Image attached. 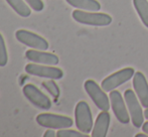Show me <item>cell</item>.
<instances>
[{
  "mask_svg": "<svg viewBox=\"0 0 148 137\" xmlns=\"http://www.w3.org/2000/svg\"><path fill=\"white\" fill-rule=\"evenodd\" d=\"M73 18L79 23L92 26H106L112 22V17L106 13L77 9L73 11Z\"/></svg>",
  "mask_w": 148,
  "mask_h": 137,
  "instance_id": "cell-1",
  "label": "cell"
},
{
  "mask_svg": "<svg viewBox=\"0 0 148 137\" xmlns=\"http://www.w3.org/2000/svg\"><path fill=\"white\" fill-rule=\"evenodd\" d=\"M35 121L41 127L58 130L64 129V128H70L74 124V121L71 117L51 113L38 114L35 118Z\"/></svg>",
  "mask_w": 148,
  "mask_h": 137,
  "instance_id": "cell-2",
  "label": "cell"
},
{
  "mask_svg": "<svg viewBox=\"0 0 148 137\" xmlns=\"http://www.w3.org/2000/svg\"><path fill=\"white\" fill-rule=\"evenodd\" d=\"M75 122L78 130L83 133L89 134L94 127L92 112L88 103L80 101L75 108Z\"/></svg>",
  "mask_w": 148,
  "mask_h": 137,
  "instance_id": "cell-3",
  "label": "cell"
},
{
  "mask_svg": "<svg viewBox=\"0 0 148 137\" xmlns=\"http://www.w3.org/2000/svg\"><path fill=\"white\" fill-rule=\"evenodd\" d=\"M84 88L87 94L92 99L96 106L102 111H109L110 102L105 91L94 80H87L84 84Z\"/></svg>",
  "mask_w": 148,
  "mask_h": 137,
  "instance_id": "cell-4",
  "label": "cell"
},
{
  "mask_svg": "<svg viewBox=\"0 0 148 137\" xmlns=\"http://www.w3.org/2000/svg\"><path fill=\"white\" fill-rule=\"evenodd\" d=\"M25 73L30 76L38 77L45 79H53V80H60L64 77V72L56 66L40 65V64L29 63L24 68Z\"/></svg>",
  "mask_w": 148,
  "mask_h": 137,
  "instance_id": "cell-5",
  "label": "cell"
},
{
  "mask_svg": "<svg viewBox=\"0 0 148 137\" xmlns=\"http://www.w3.org/2000/svg\"><path fill=\"white\" fill-rule=\"evenodd\" d=\"M15 37L20 43L26 45L29 49L38 51H47L49 45L45 38L26 29H18L15 32Z\"/></svg>",
  "mask_w": 148,
  "mask_h": 137,
  "instance_id": "cell-6",
  "label": "cell"
},
{
  "mask_svg": "<svg viewBox=\"0 0 148 137\" xmlns=\"http://www.w3.org/2000/svg\"><path fill=\"white\" fill-rule=\"evenodd\" d=\"M134 74L135 71L133 68H125L123 70L113 73L112 75L104 79L101 83V87L105 92H111L115 90L117 87L128 82L134 76Z\"/></svg>",
  "mask_w": 148,
  "mask_h": 137,
  "instance_id": "cell-7",
  "label": "cell"
},
{
  "mask_svg": "<svg viewBox=\"0 0 148 137\" xmlns=\"http://www.w3.org/2000/svg\"><path fill=\"white\" fill-rule=\"evenodd\" d=\"M23 95L29 102L36 108L41 110H49L51 107V102L49 98L41 92L36 86L32 84H26L22 89Z\"/></svg>",
  "mask_w": 148,
  "mask_h": 137,
  "instance_id": "cell-8",
  "label": "cell"
},
{
  "mask_svg": "<svg viewBox=\"0 0 148 137\" xmlns=\"http://www.w3.org/2000/svg\"><path fill=\"white\" fill-rule=\"evenodd\" d=\"M124 99L130 113L132 124L137 128L142 127L143 121H144V113L141 109V106L135 93L132 90H126L124 93Z\"/></svg>",
  "mask_w": 148,
  "mask_h": 137,
  "instance_id": "cell-9",
  "label": "cell"
},
{
  "mask_svg": "<svg viewBox=\"0 0 148 137\" xmlns=\"http://www.w3.org/2000/svg\"><path fill=\"white\" fill-rule=\"evenodd\" d=\"M110 101H111V108L118 121L122 124H128L130 122V116L128 114V110L121 93L117 90L111 91Z\"/></svg>",
  "mask_w": 148,
  "mask_h": 137,
  "instance_id": "cell-10",
  "label": "cell"
},
{
  "mask_svg": "<svg viewBox=\"0 0 148 137\" xmlns=\"http://www.w3.org/2000/svg\"><path fill=\"white\" fill-rule=\"evenodd\" d=\"M25 58L31 63L40 64V65L57 66L60 63V59L57 55L38 49H29L25 51Z\"/></svg>",
  "mask_w": 148,
  "mask_h": 137,
  "instance_id": "cell-11",
  "label": "cell"
},
{
  "mask_svg": "<svg viewBox=\"0 0 148 137\" xmlns=\"http://www.w3.org/2000/svg\"><path fill=\"white\" fill-rule=\"evenodd\" d=\"M133 87L136 95L144 108H148V83L141 72H136L133 76Z\"/></svg>",
  "mask_w": 148,
  "mask_h": 137,
  "instance_id": "cell-12",
  "label": "cell"
},
{
  "mask_svg": "<svg viewBox=\"0 0 148 137\" xmlns=\"http://www.w3.org/2000/svg\"><path fill=\"white\" fill-rule=\"evenodd\" d=\"M110 114L108 111H102L98 115L94 127L92 129V136L93 137H106L109 130L110 125Z\"/></svg>",
  "mask_w": 148,
  "mask_h": 137,
  "instance_id": "cell-13",
  "label": "cell"
},
{
  "mask_svg": "<svg viewBox=\"0 0 148 137\" xmlns=\"http://www.w3.org/2000/svg\"><path fill=\"white\" fill-rule=\"evenodd\" d=\"M71 6L81 10L87 11H99L101 4L97 0H66Z\"/></svg>",
  "mask_w": 148,
  "mask_h": 137,
  "instance_id": "cell-14",
  "label": "cell"
},
{
  "mask_svg": "<svg viewBox=\"0 0 148 137\" xmlns=\"http://www.w3.org/2000/svg\"><path fill=\"white\" fill-rule=\"evenodd\" d=\"M8 5L21 17H28L31 14V8L29 7L25 0H5Z\"/></svg>",
  "mask_w": 148,
  "mask_h": 137,
  "instance_id": "cell-15",
  "label": "cell"
},
{
  "mask_svg": "<svg viewBox=\"0 0 148 137\" xmlns=\"http://www.w3.org/2000/svg\"><path fill=\"white\" fill-rule=\"evenodd\" d=\"M133 4L141 21L148 28V0H133Z\"/></svg>",
  "mask_w": 148,
  "mask_h": 137,
  "instance_id": "cell-16",
  "label": "cell"
},
{
  "mask_svg": "<svg viewBox=\"0 0 148 137\" xmlns=\"http://www.w3.org/2000/svg\"><path fill=\"white\" fill-rule=\"evenodd\" d=\"M42 87L45 88V90H47V92H49V94L51 96H53L55 99H58L60 97V88L59 86L57 85V83L55 82V80L53 79H49L47 81H43L41 83Z\"/></svg>",
  "mask_w": 148,
  "mask_h": 137,
  "instance_id": "cell-17",
  "label": "cell"
},
{
  "mask_svg": "<svg viewBox=\"0 0 148 137\" xmlns=\"http://www.w3.org/2000/svg\"><path fill=\"white\" fill-rule=\"evenodd\" d=\"M8 63V53L3 35L0 34V67H5Z\"/></svg>",
  "mask_w": 148,
  "mask_h": 137,
  "instance_id": "cell-18",
  "label": "cell"
},
{
  "mask_svg": "<svg viewBox=\"0 0 148 137\" xmlns=\"http://www.w3.org/2000/svg\"><path fill=\"white\" fill-rule=\"evenodd\" d=\"M57 137H89V135L81 132L80 130L76 131V130L69 129V128H64L57 132Z\"/></svg>",
  "mask_w": 148,
  "mask_h": 137,
  "instance_id": "cell-19",
  "label": "cell"
},
{
  "mask_svg": "<svg viewBox=\"0 0 148 137\" xmlns=\"http://www.w3.org/2000/svg\"><path fill=\"white\" fill-rule=\"evenodd\" d=\"M25 2L29 5V7L33 11L40 12L45 8V4H43L42 0H25Z\"/></svg>",
  "mask_w": 148,
  "mask_h": 137,
  "instance_id": "cell-20",
  "label": "cell"
},
{
  "mask_svg": "<svg viewBox=\"0 0 148 137\" xmlns=\"http://www.w3.org/2000/svg\"><path fill=\"white\" fill-rule=\"evenodd\" d=\"M56 136H57V132L55 131V129H51V128H47V130L43 134V137H56Z\"/></svg>",
  "mask_w": 148,
  "mask_h": 137,
  "instance_id": "cell-21",
  "label": "cell"
},
{
  "mask_svg": "<svg viewBox=\"0 0 148 137\" xmlns=\"http://www.w3.org/2000/svg\"><path fill=\"white\" fill-rule=\"evenodd\" d=\"M142 130H143V132H145L146 134H148V122H145V123H143Z\"/></svg>",
  "mask_w": 148,
  "mask_h": 137,
  "instance_id": "cell-22",
  "label": "cell"
},
{
  "mask_svg": "<svg viewBox=\"0 0 148 137\" xmlns=\"http://www.w3.org/2000/svg\"><path fill=\"white\" fill-rule=\"evenodd\" d=\"M136 137H148V134H142V133H140V134H136Z\"/></svg>",
  "mask_w": 148,
  "mask_h": 137,
  "instance_id": "cell-23",
  "label": "cell"
},
{
  "mask_svg": "<svg viewBox=\"0 0 148 137\" xmlns=\"http://www.w3.org/2000/svg\"><path fill=\"white\" fill-rule=\"evenodd\" d=\"M144 117L146 118V119L148 120V108H147V109L144 111Z\"/></svg>",
  "mask_w": 148,
  "mask_h": 137,
  "instance_id": "cell-24",
  "label": "cell"
}]
</instances>
